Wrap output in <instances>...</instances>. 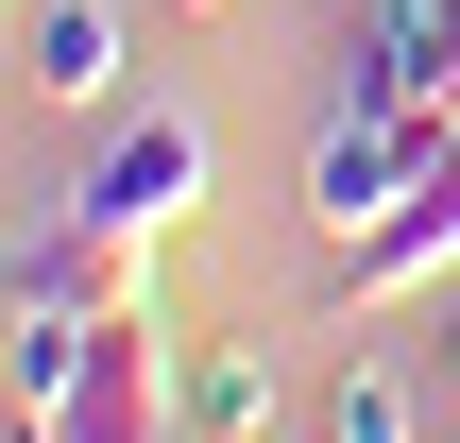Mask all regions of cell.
Masks as SVG:
<instances>
[{"label": "cell", "instance_id": "cell-1", "mask_svg": "<svg viewBox=\"0 0 460 443\" xmlns=\"http://www.w3.org/2000/svg\"><path fill=\"white\" fill-rule=\"evenodd\" d=\"M17 443H188V341H171L154 307L85 324V341H68V393H51Z\"/></svg>", "mask_w": 460, "mask_h": 443}, {"label": "cell", "instance_id": "cell-2", "mask_svg": "<svg viewBox=\"0 0 460 443\" xmlns=\"http://www.w3.org/2000/svg\"><path fill=\"white\" fill-rule=\"evenodd\" d=\"M188 205H205V120H188V102H137V120L85 154V188H68V222L119 239V256H154Z\"/></svg>", "mask_w": 460, "mask_h": 443}, {"label": "cell", "instance_id": "cell-3", "mask_svg": "<svg viewBox=\"0 0 460 443\" xmlns=\"http://www.w3.org/2000/svg\"><path fill=\"white\" fill-rule=\"evenodd\" d=\"M17 307H34V324H119V307H154V256H119V239L51 222V239L17 256Z\"/></svg>", "mask_w": 460, "mask_h": 443}, {"label": "cell", "instance_id": "cell-4", "mask_svg": "<svg viewBox=\"0 0 460 443\" xmlns=\"http://www.w3.org/2000/svg\"><path fill=\"white\" fill-rule=\"evenodd\" d=\"M17 85L68 102V120H102L119 102V0H34L17 17Z\"/></svg>", "mask_w": 460, "mask_h": 443}, {"label": "cell", "instance_id": "cell-5", "mask_svg": "<svg viewBox=\"0 0 460 443\" xmlns=\"http://www.w3.org/2000/svg\"><path fill=\"white\" fill-rule=\"evenodd\" d=\"M410 120H324V154H307V222L324 239H358V222H393V188H410Z\"/></svg>", "mask_w": 460, "mask_h": 443}, {"label": "cell", "instance_id": "cell-6", "mask_svg": "<svg viewBox=\"0 0 460 443\" xmlns=\"http://www.w3.org/2000/svg\"><path fill=\"white\" fill-rule=\"evenodd\" d=\"M188 443H273V359L256 341H188Z\"/></svg>", "mask_w": 460, "mask_h": 443}, {"label": "cell", "instance_id": "cell-7", "mask_svg": "<svg viewBox=\"0 0 460 443\" xmlns=\"http://www.w3.org/2000/svg\"><path fill=\"white\" fill-rule=\"evenodd\" d=\"M324 443H427V427H410V376H393V359H358V376L324 393Z\"/></svg>", "mask_w": 460, "mask_h": 443}, {"label": "cell", "instance_id": "cell-8", "mask_svg": "<svg viewBox=\"0 0 460 443\" xmlns=\"http://www.w3.org/2000/svg\"><path fill=\"white\" fill-rule=\"evenodd\" d=\"M0 341H17V256H0Z\"/></svg>", "mask_w": 460, "mask_h": 443}, {"label": "cell", "instance_id": "cell-9", "mask_svg": "<svg viewBox=\"0 0 460 443\" xmlns=\"http://www.w3.org/2000/svg\"><path fill=\"white\" fill-rule=\"evenodd\" d=\"M444 410H460V324H444Z\"/></svg>", "mask_w": 460, "mask_h": 443}, {"label": "cell", "instance_id": "cell-10", "mask_svg": "<svg viewBox=\"0 0 460 443\" xmlns=\"http://www.w3.org/2000/svg\"><path fill=\"white\" fill-rule=\"evenodd\" d=\"M188 17H222V0H188Z\"/></svg>", "mask_w": 460, "mask_h": 443}]
</instances>
